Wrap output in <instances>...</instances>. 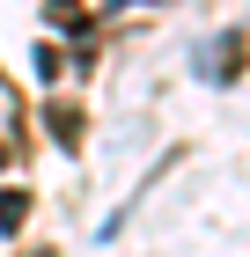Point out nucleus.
<instances>
[{
	"label": "nucleus",
	"mask_w": 250,
	"mask_h": 257,
	"mask_svg": "<svg viewBox=\"0 0 250 257\" xmlns=\"http://www.w3.org/2000/svg\"><path fill=\"white\" fill-rule=\"evenodd\" d=\"M243 52H250V37L243 30H221V37L199 52V81H213V88H228L235 74H243Z\"/></svg>",
	"instance_id": "1"
},
{
	"label": "nucleus",
	"mask_w": 250,
	"mask_h": 257,
	"mask_svg": "<svg viewBox=\"0 0 250 257\" xmlns=\"http://www.w3.org/2000/svg\"><path fill=\"white\" fill-rule=\"evenodd\" d=\"M44 125H52V140H59V147H74V155H81V133H89V125H81V110H74V103H52V110H44Z\"/></svg>",
	"instance_id": "2"
},
{
	"label": "nucleus",
	"mask_w": 250,
	"mask_h": 257,
	"mask_svg": "<svg viewBox=\"0 0 250 257\" xmlns=\"http://www.w3.org/2000/svg\"><path fill=\"white\" fill-rule=\"evenodd\" d=\"M22 213H30V191H0V235H15Z\"/></svg>",
	"instance_id": "3"
}]
</instances>
